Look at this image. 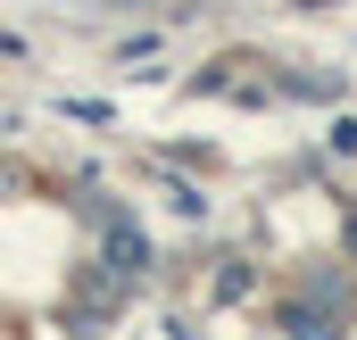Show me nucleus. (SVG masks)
Instances as JSON below:
<instances>
[{
	"label": "nucleus",
	"mask_w": 357,
	"mask_h": 340,
	"mask_svg": "<svg viewBox=\"0 0 357 340\" xmlns=\"http://www.w3.org/2000/svg\"><path fill=\"white\" fill-rule=\"evenodd\" d=\"M108 257H116V265L133 274V265H142V233H125V224H108Z\"/></svg>",
	"instance_id": "1"
}]
</instances>
